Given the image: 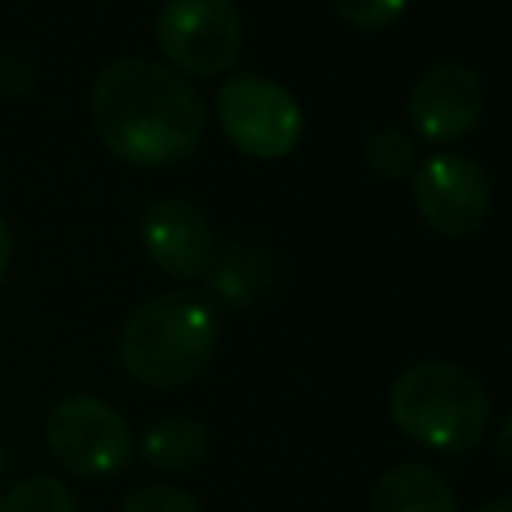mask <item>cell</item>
<instances>
[{
	"label": "cell",
	"mask_w": 512,
	"mask_h": 512,
	"mask_svg": "<svg viewBox=\"0 0 512 512\" xmlns=\"http://www.w3.org/2000/svg\"><path fill=\"white\" fill-rule=\"evenodd\" d=\"M216 116L228 140L256 160L288 156L304 132V112L296 96L280 80L256 72H236L216 88Z\"/></svg>",
	"instance_id": "obj_4"
},
{
	"label": "cell",
	"mask_w": 512,
	"mask_h": 512,
	"mask_svg": "<svg viewBox=\"0 0 512 512\" xmlns=\"http://www.w3.org/2000/svg\"><path fill=\"white\" fill-rule=\"evenodd\" d=\"M472 512H512V500H508V496H492V500L476 504Z\"/></svg>",
	"instance_id": "obj_19"
},
{
	"label": "cell",
	"mask_w": 512,
	"mask_h": 512,
	"mask_svg": "<svg viewBox=\"0 0 512 512\" xmlns=\"http://www.w3.org/2000/svg\"><path fill=\"white\" fill-rule=\"evenodd\" d=\"M488 108V88L484 76L472 64H432L416 76L408 88V124L436 144L468 136Z\"/></svg>",
	"instance_id": "obj_8"
},
{
	"label": "cell",
	"mask_w": 512,
	"mask_h": 512,
	"mask_svg": "<svg viewBox=\"0 0 512 512\" xmlns=\"http://www.w3.org/2000/svg\"><path fill=\"white\" fill-rule=\"evenodd\" d=\"M216 312L188 292H160L136 304L116 336L120 368L148 388L192 384L216 356Z\"/></svg>",
	"instance_id": "obj_2"
},
{
	"label": "cell",
	"mask_w": 512,
	"mask_h": 512,
	"mask_svg": "<svg viewBox=\"0 0 512 512\" xmlns=\"http://www.w3.org/2000/svg\"><path fill=\"white\" fill-rule=\"evenodd\" d=\"M0 476H4V448H0Z\"/></svg>",
	"instance_id": "obj_21"
},
{
	"label": "cell",
	"mask_w": 512,
	"mask_h": 512,
	"mask_svg": "<svg viewBox=\"0 0 512 512\" xmlns=\"http://www.w3.org/2000/svg\"><path fill=\"white\" fill-rule=\"evenodd\" d=\"M360 160L380 180H404L416 168V140L404 128H372L360 144Z\"/></svg>",
	"instance_id": "obj_13"
},
{
	"label": "cell",
	"mask_w": 512,
	"mask_h": 512,
	"mask_svg": "<svg viewBox=\"0 0 512 512\" xmlns=\"http://www.w3.org/2000/svg\"><path fill=\"white\" fill-rule=\"evenodd\" d=\"M140 244H144L148 260L176 280L204 276L212 264V252H216L208 216L200 212V204H192L184 196H160L144 208Z\"/></svg>",
	"instance_id": "obj_9"
},
{
	"label": "cell",
	"mask_w": 512,
	"mask_h": 512,
	"mask_svg": "<svg viewBox=\"0 0 512 512\" xmlns=\"http://www.w3.org/2000/svg\"><path fill=\"white\" fill-rule=\"evenodd\" d=\"M404 4H408V0H328V8H332L344 24H352V28H360V32H380V28H388V24L404 12Z\"/></svg>",
	"instance_id": "obj_15"
},
{
	"label": "cell",
	"mask_w": 512,
	"mask_h": 512,
	"mask_svg": "<svg viewBox=\"0 0 512 512\" xmlns=\"http://www.w3.org/2000/svg\"><path fill=\"white\" fill-rule=\"evenodd\" d=\"M0 512H80L76 492L56 476H28L0 496Z\"/></svg>",
	"instance_id": "obj_14"
},
{
	"label": "cell",
	"mask_w": 512,
	"mask_h": 512,
	"mask_svg": "<svg viewBox=\"0 0 512 512\" xmlns=\"http://www.w3.org/2000/svg\"><path fill=\"white\" fill-rule=\"evenodd\" d=\"M208 456V428L196 416H160L144 432V460L156 472H192Z\"/></svg>",
	"instance_id": "obj_12"
},
{
	"label": "cell",
	"mask_w": 512,
	"mask_h": 512,
	"mask_svg": "<svg viewBox=\"0 0 512 512\" xmlns=\"http://www.w3.org/2000/svg\"><path fill=\"white\" fill-rule=\"evenodd\" d=\"M44 436L52 456L84 480L116 476L132 460V428L128 420L100 396L72 392L48 408Z\"/></svg>",
	"instance_id": "obj_5"
},
{
	"label": "cell",
	"mask_w": 512,
	"mask_h": 512,
	"mask_svg": "<svg viewBox=\"0 0 512 512\" xmlns=\"http://www.w3.org/2000/svg\"><path fill=\"white\" fill-rule=\"evenodd\" d=\"M280 284V264L268 248L252 240H228L224 248L212 252L208 264V288L232 308H252L256 300L272 296Z\"/></svg>",
	"instance_id": "obj_10"
},
{
	"label": "cell",
	"mask_w": 512,
	"mask_h": 512,
	"mask_svg": "<svg viewBox=\"0 0 512 512\" xmlns=\"http://www.w3.org/2000/svg\"><path fill=\"white\" fill-rule=\"evenodd\" d=\"M88 112L104 148L140 168L176 164L204 136L200 92L180 72L144 56L108 60L92 80Z\"/></svg>",
	"instance_id": "obj_1"
},
{
	"label": "cell",
	"mask_w": 512,
	"mask_h": 512,
	"mask_svg": "<svg viewBox=\"0 0 512 512\" xmlns=\"http://www.w3.org/2000/svg\"><path fill=\"white\" fill-rule=\"evenodd\" d=\"M32 88V64L24 60V56H4L0 60V96H8V100H16V96H24Z\"/></svg>",
	"instance_id": "obj_17"
},
{
	"label": "cell",
	"mask_w": 512,
	"mask_h": 512,
	"mask_svg": "<svg viewBox=\"0 0 512 512\" xmlns=\"http://www.w3.org/2000/svg\"><path fill=\"white\" fill-rule=\"evenodd\" d=\"M508 432H512V416L500 420V460H508Z\"/></svg>",
	"instance_id": "obj_20"
},
{
	"label": "cell",
	"mask_w": 512,
	"mask_h": 512,
	"mask_svg": "<svg viewBox=\"0 0 512 512\" xmlns=\"http://www.w3.org/2000/svg\"><path fill=\"white\" fill-rule=\"evenodd\" d=\"M412 204L440 236H472L492 212V176L464 152H436L412 168Z\"/></svg>",
	"instance_id": "obj_7"
},
{
	"label": "cell",
	"mask_w": 512,
	"mask_h": 512,
	"mask_svg": "<svg viewBox=\"0 0 512 512\" xmlns=\"http://www.w3.org/2000/svg\"><path fill=\"white\" fill-rule=\"evenodd\" d=\"M392 424L432 448V452H468L484 440L492 400L484 380L452 360H416L388 388Z\"/></svg>",
	"instance_id": "obj_3"
},
{
	"label": "cell",
	"mask_w": 512,
	"mask_h": 512,
	"mask_svg": "<svg viewBox=\"0 0 512 512\" xmlns=\"http://www.w3.org/2000/svg\"><path fill=\"white\" fill-rule=\"evenodd\" d=\"M116 512H200V504L176 484H148L132 492Z\"/></svg>",
	"instance_id": "obj_16"
},
{
	"label": "cell",
	"mask_w": 512,
	"mask_h": 512,
	"mask_svg": "<svg viewBox=\"0 0 512 512\" xmlns=\"http://www.w3.org/2000/svg\"><path fill=\"white\" fill-rule=\"evenodd\" d=\"M368 512H460V504L452 484L432 464L400 460L376 476Z\"/></svg>",
	"instance_id": "obj_11"
},
{
	"label": "cell",
	"mask_w": 512,
	"mask_h": 512,
	"mask_svg": "<svg viewBox=\"0 0 512 512\" xmlns=\"http://www.w3.org/2000/svg\"><path fill=\"white\" fill-rule=\"evenodd\" d=\"M156 44L168 64L192 76H216L244 48V20L232 0H164L156 12Z\"/></svg>",
	"instance_id": "obj_6"
},
{
	"label": "cell",
	"mask_w": 512,
	"mask_h": 512,
	"mask_svg": "<svg viewBox=\"0 0 512 512\" xmlns=\"http://www.w3.org/2000/svg\"><path fill=\"white\" fill-rule=\"evenodd\" d=\"M8 260H12V232H8V220L0 216V280L8 272Z\"/></svg>",
	"instance_id": "obj_18"
}]
</instances>
